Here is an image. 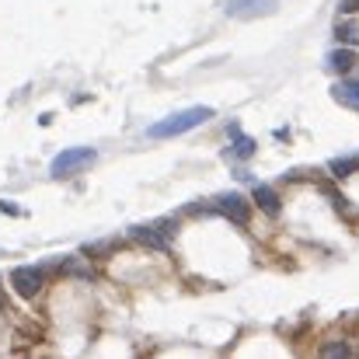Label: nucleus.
Wrapping results in <instances>:
<instances>
[{
  "label": "nucleus",
  "mask_w": 359,
  "mask_h": 359,
  "mask_svg": "<svg viewBox=\"0 0 359 359\" xmlns=\"http://www.w3.org/2000/svg\"><path fill=\"white\" fill-rule=\"evenodd\" d=\"M332 98L346 109H359V81H342L332 88Z\"/></svg>",
  "instance_id": "nucleus-9"
},
{
  "label": "nucleus",
  "mask_w": 359,
  "mask_h": 359,
  "mask_svg": "<svg viewBox=\"0 0 359 359\" xmlns=\"http://www.w3.org/2000/svg\"><path fill=\"white\" fill-rule=\"evenodd\" d=\"M359 11V0H342V14H353Z\"/></svg>",
  "instance_id": "nucleus-17"
},
{
  "label": "nucleus",
  "mask_w": 359,
  "mask_h": 359,
  "mask_svg": "<svg viewBox=\"0 0 359 359\" xmlns=\"http://www.w3.org/2000/svg\"><path fill=\"white\" fill-rule=\"evenodd\" d=\"M328 168H332L335 178H349V175H356L359 171V157H339V161H332Z\"/></svg>",
  "instance_id": "nucleus-10"
},
{
  "label": "nucleus",
  "mask_w": 359,
  "mask_h": 359,
  "mask_svg": "<svg viewBox=\"0 0 359 359\" xmlns=\"http://www.w3.org/2000/svg\"><path fill=\"white\" fill-rule=\"evenodd\" d=\"M325 67H328L332 74H349V70L356 67V53H353L349 46H342V49H335V53H328V60H325Z\"/></svg>",
  "instance_id": "nucleus-8"
},
{
  "label": "nucleus",
  "mask_w": 359,
  "mask_h": 359,
  "mask_svg": "<svg viewBox=\"0 0 359 359\" xmlns=\"http://www.w3.org/2000/svg\"><path fill=\"white\" fill-rule=\"evenodd\" d=\"M279 7V0H224V11L238 21H251V18H265Z\"/></svg>",
  "instance_id": "nucleus-5"
},
{
  "label": "nucleus",
  "mask_w": 359,
  "mask_h": 359,
  "mask_svg": "<svg viewBox=\"0 0 359 359\" xmlns=\"http://www.w3.org/2000/svg\"><path fill=\"white\" fill-rule=\"evenodd\" d=\"M129 241H136V244H143V248H150V251H168V248H171V238H168V234H161L154 224L129 227Z\"/></svg>",
  "instance_id": "nucleus-6"
},
{
  "label": "nucleus",
  "mask_w": 359,
  "mask_h": 359,
  "mask_svg": "<svg viewBox=\"0 0 359 359\" xmlns=\"http://www.w3.org/2000/svg\"><path fill=\"white\" fill-rule=\"evenodd\" d=\"M321 359H349V346L346 342H332V346H325Z\"/></svg>",
  "instance_id": "nucleus-14"
},
{
  "label": "nucleus",
  "mask_w": 359,
  "mask_h": 359,
  "mask_svg": "<svg viewBox=\"0 0 359 359\" xmlns=\"http://www.w3.org/2000/svg\"><path fill=\"white\" fill-rule=\"evenodd\" d=\"M206 122H213V109H210V105H192V109L171 112L168 119L154 122V126L147 129V136H150V140H168V136H182V133H189V129H199V126H206Z\"/></svg>",
  "instance_id": "nucleus-1"
},
{
  "label": "nucleus",
  "mask_w": 359,
  "mask_h": 359,
  "mask_svg": "<svg viewBox=\"0 0 359 359\" xmlns=\"http://www.w3.org/2000/svg\"><path fill=\"white\" fill-rule=\"evenodd\" d=\"M154 227H157L161 234H168V238H175V231H178V224H175V220H154Z\"/></svg>",
  "instance_id": "nucleus-15"
},
{
  "label": "nucleus",
  "mask_w": 359,
  "mask_h": 359,
  "mask_svg": "<svg viewBox=\"0 0 359 359\" xmlns=\"http://www.w3.org/2000/svg\"><path fill=\"white\" fill-rule=\"evenodd\" d=\"M255 203H258V210L265 213V217H279V210H283V203H279V196H276V189H269V185H255Z\"/></svg>",
  "instance_id": "nucleus-7"
},
{
  "label": "nucleus",
  "mask_w": 359,
  "mask_h": 359,
  "mask_svg": "<svg viewBox=\"0 0 359 359\" xmlns=\"http://www.w3.org/2000/svg\"><path fill=\"white\" fill-rule=\"evenodd\" d=\"M335 35H339L342 42H349V46H356V42H359V28L353 25V21H342V25L335 28Z\"/></svg>",
  "instance_id": "nucleus-13"
},
{
  "label": "nucleus",
  "mask_w": 359,
  "mask_h": 359,
  "mask_svg": "<svg viewBox=\"0 0 359 359\" xmlns=\"http://www.w3.org/2000/svg\"><path fill=\"white\" fill-rule=\"evenodd\" d=\"M227 154H234V157H251V154H255V140H248V136H234V147H231Z\"/></svg>",
  "instance_id": "nucleus-12"
},
{
  "label": "nucleus",
  "mask_w": 359,
  "mask_h": 359,
  "mask_svg": "<svg viewBox=\"0 0 359 359\" xmlns=\"http://www.w3.org/2000/svg\"><path fill=\"white\" fill-rule=\"evenodd\" d=\"M192 213H220V217H227L231 224H238L244 227L248 224V217H251V206H248V199L241 196V192H224V196H217L210 206H189Z\"/></svg>",
  "instance_id": "nucleus-3"
},
{
  "label": "nucleus",
  "mask_w": 359,
  "mask_h": 359,
  "mask_svg": "<svg viewBox=\"0 0 359 359\" xmlns=\"http://www.w3.org/2000/svg\"><path fill=\"white\" fill-rule=\"evenodd\" d=\"M60 269H63L67 276H84V279L91 276V269H88L81 258H63V262H60Z\"/></svg>",
  "instance_id": "nucleus-11"
},
{
  "label": "nucleus",
  "mask_w": 359,
  "mask_h": 359,
  "mask_svg": "<svg viewBox=\"0 0 359 359\" xmlns=\"http://www.w3.org/2000/svg\"><path fill=\"white\" fill-rule=\"evenodd\" d=\"M0 210H4V213H11V217H21V213H25L21 206H14V203H7V199L0 203Z\"/></svg>",
  "instance_id": "nucleus-16"
},
{
  "label": "nucleus",
  "mask_w": 359,
  "mask_h": 359,
  "mask_svg": "<svg viewBox=\"0 0 359 359\" xmlns=\"http://www.w3.org/2000/svg\"><path fill=\"white\" fill-rule=\"evenodd\" d=\"M42 283H46V276H42V269H35V265H21V269L11 272V286H14V293L25 297V300L39 297Z\"/></svg>",
  "instance_id": "nucleus-4"
},
{
  "label": "nucleus",
  "mask_w": 359,
  "mask_h": 359,
  "mask_svg": "<svg viewBox=\"0 0 359 359\" xmlns=\"http://www.w3.org/2000/svg\"><path fill=\"white\" fill-rule=\"evenodd\" d=\"M95 161H98V150H95V147H67V150H60V154L53 157L49 178H56V182L74 178L77 171H84V168L95 164Z\"/></svg>",
  "instance_id": "nucleus-2"
}]
</instances>
